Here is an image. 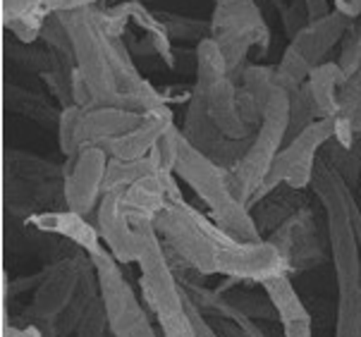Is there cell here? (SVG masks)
I'll list each match as a JSON object with an SVG mask.
<instances>
[{
  "label": "cell",
  "mask_w": 361,
  "mask_h": 337,
  "mask_svg": "<svg viewBox=\"0 0 361 337\" xmlns=\"http://www.w3.org/2000/svg\"><path fill=\"white\" fill-rule=\"evenodd\" d=\"M154 228L177 273L223 275L235 283H266L290 273L285 254L271 240L240 242L220 225L189 206L185 199L170 201L158 213Z\"/></svg>",
  "instance_id": "1"
},
{
  "label": "cell",
  "mask_w": 361,
  "mask_h": 337,
  "mask_svg": "<svg viewBox=\"0 0 361 337\" xmlns=\"http://www.w3.org/2000/svg\"><path fill=\"white\" fill-rule=\"evenodd\" d=\"M70 32L75 65L94 98V108L115 106L137 110V98L146 79L139 75L122 36L103 27L99 8L58 12Z\"/></svg>",
  "instance_id": "2"
},
{
  "label": "cell",
  "mask_w": 361,
  "mask_h": 337,
  "mask_svg": "<svg viewBox=\"0 0 361 337\" xmlns=\"http://www.w3.org/2000/svg\"><path fill=\"white\" fill-rule=\"evenodd\" d=\"M175 175L192 187V192L204 201L208 208V218L230 232L240 242H263L261 230L256 225L254 213L247 204H242L230 187V170L220 168L206 158L199 149L180 137V153H177Z\"/></svg>",
  "instance_id": "3"
},
{
  "label": "cell",
  "mask_w": 361,
  "mask_h": 337,
  "mask_svg": "<svg viewBox=\"0 0 361 337\" xmlns=\"http://www.w3.org/2000/svg\"><path fill=\"white\" fill-rule=\"evenodd\" d=\"M3 204L15 218H32L65 206V170L27 151L3 153Z\"/></svg>",
  "instance_id": "4"
},
{
  "label": "cell",
  "mask_w": 361,
  "mask_h": 337,
  "mask_svg": "<svg viewBox=\"0 0 361 337\" xmlns=\"http://www.w3.org/2000/svg\"><path fill=\"white\" fill-rule=\"evenodd\" d=\"M287 127H290V94L275 87L266 108H263V120L252 144H249L242 161L237 163V168L230 173V187L242 204L252 206L256 194L261 192L275 158L287 144Z\"/></svg>",
  "instance_id": "5"
},
{
  "label": "cell",
  "mask_w": 361,
  "mask_h": 337,
  "mask_svg": "<svg viewBox=\"0 0 361 337\" xmlns=\"http://www.w3.org/2000/svg\"><path fill=\"white\" fill-rule=\"evenodd\" d=\"M208 22L211 39L223 51L230 77L240 82L249 51L259 48L266 53L271 46V29L263 20L261 8L256 0H213V15Z\"/></svg>",
  "instance_id": "6"
},
{
  "label": "cell",
  "mask_w": 361,
  "mask_h": 337,
  "mask_svg": "<svg viewBox=\"0 0 361 337\" xmlns=\"http://www.w3.org/2000/svg\"><path fill=\"white\" fill-rule=\"evenodd\" d=\"M350 27L352 20H347L338 10H330L326 17L311 22L290 41L280 63L275 65V84L285 91L302 89L311 70L328 63V53L342 44Z\"/></svg>",
  "instance_id": "7"
},
{
  "label": "cell",
  "mask_w": 361,
  "mask_h": 337,
  "mask_svg": "<svg viewBox=\"0 0 361 337\" xmlns=\"http://www.w3.org/2000/svg\"><path fill=\"white\" fill-rule=\"evenodd\" d=\"M99 294L108 316V328L113 337H158L149 314L142 306L144 299L137 297L132 283L122 273V263L103 247L91 254Z\"/></svg>",
  "instance_id": "8"
},
{
  "label": "cell",
  "mask_w": 361,
  "mask_h": 337,
  "mask_svg": "<svg viewBox=\"0 0 361 337\" xmlns=\"http://www.w3.org/2000/svg\"><path fill=\"white\" fill-rule=\"evenodd\" d=\"M333 137H335V118L311 122L307 130L299 132L295 139H290L283 146V151L278 153L261 192L256 194V199L252 201L249 208H254L259 201L268 199L280 185L290 187L292 192H302V189L311 187L318 165V151L333 142Z\"/></svg>",
  "instance_id": "9"
},
{
  "label": "cell",
  "mask_w": 361,
  "mask_h": 337,
  "mask_svg": "<svg viewBox=\"0 0 361 337\" xmlns=\"http://www.w3.org/2000/svg\"><path fill=\"white\" fill-rule=\"evenodd\" d=\"M91 273H94L91 256H82V251H77L72 256H63L60 261L51 263L41 273L32 304L24 311L29 323L44 328L55 323L58 318H63L70 311V306L75 304L84 280Z\"/></svg>",
  "instance_id": "10"
},
{
  "label": "cell",
  "mask_w": 361,
  "mask_h": 337,
  "mask_svg": "<svg viewBox=\"0 0 361 337\" xmlns=\"http://www.w3.org/2000/svg\"><path fill=\"white\" fill-rule=\"evenodd\" d=\"M137 266H139V290H142V299L149 306L151 314L156 318H163L185 309L187 306L185 290H182L175 266L170 263L168 254H165L163 242L156 230L149 237V244H146Z\"/></svg>",
  "instance_id": "11"
},
{
  "label": "cell",
  "mask_w": 361,
  "mask_h": 337,
  "mask_svg": "<svg viewBox=\"0 0 361 337\" xmlns=\"http://www.w3.org/2000/svg\"><path fill=\"white\" fill-rule=\"evenodd\" d=\"M96 228H99L101 242L110 254L115 256V261H120L122 266L127 263H139L142 259L149 237L154 235V223H144L139 228L132 225L130 211H127L125 201H122V192L106 194L96 211Z\"/></svg>",
  "instance_id": "12"
},
{
  "label": "cell",
  "mask_w": 361,
  "mask_h": 337,
  "mask_svg": "<svg viewBox=\"0 0 361 337\" xmlns=\"http://www.w3.org/2000/svg\"><path fill=\"white\" fill-rule=\"evenodd\" d=\"M110 156L101 146H89L77 156L67 158L65 170V208L89 218L99 211L101 199L106 196V173Z\"/></svg>",
  "instance_id": "13"
},
{
  "label": "cell",
  "mask_w": 361,
  "mask_h": 337,
  "mask_svg": "<svg viewBox=\"0 0 361 337\" xmlns=\"http://www.w3.org/2000/svg\"><path fill=\"white\" fill-rule=\"evenodd\" d=\"M182 134L194 149H199L206 158H211L213 163L220 165L225 170H235L237 163L244 158L252 139H244V142H235V139L225 137L218 130V125L211 120L206 110L204 98L192 91V98L187 101L185 108V122H182Z\"/></svg>",
  "instance_id": "14"
},
{
  "label": "cell",
  "mask_w": 361,
  "mask_h": 337,
  "mask_svg": "<svg viewBox=\"0 0 361 337\" xmlns=\"http://www.w3.org/2000/svg\"><path fill=\"white\" fill-rule=\"evenodd\" d=\"M268 240L285 254L290 273L311 268L323 259V244L316 237V223L309 208H297Z\"/></svg>",
  "instance_id": "15"
},
{
  "label": "cell",
  "mask_w": 361,
  "mask_h": 337,
  "mask_svg": "<svg viewBox=\"0 0 361 337\" xmlns=\"http://www.w3.org/2000/svg\"><path fill=\"white\" fill-rule=\"evenodd\" d=\"M175 127V113L168 108L146 113L142 125H137L134 130L122 134L118 139L101 144V149L108 153L113 161H142L149 158V153L154 151V146Z\"/></svg>",
  "instance_id": "16"
},
{
  "label": "cell",
  "mask_w": 361,
  "mask_h": 337,
  "mask_svg": "<svg viewBox=\"0 0 361 337\" xmlns=\"http://www.w3.org/2000/svg\"><path fill=\"white\" fill-rule=\"evenodd\" d=\"M194 94H197V91H194ZM199 96L204 98L208 115H211V120L216 122L218 130L223 132L225 137L235 139V142H244V139H252L256 134L252 127L244 122L240 113V84L232 77H223L220 82H216L211 89Z\"/></svg>",
  "instance_id": "17"
},
{
  "label": "cell",
  "mask_w": 361,
  "mask_h": 337,
  "mask_svg": "<svg viewBox=\"0 0 361 337\" xmlns=\"http://www.w3.org/2000/svg\"><path fill=\"white\" fill-rule=\"evenodd\" d=\"M24 225H27V228L39 230V232H48V235H58V237H63V240H70L79 251H84L87 256L103 249L99 228L91 225L89 220L84 216H79V213L67 211V208L36 213V216L24 220Z\"/></svg>",
  "instance_id": "18"
},
{
  "label": "cell",
  "mask_w": 361,
  "mask_h": 337,
  "mask_svg": "<svg viewBox=\"0 0 361 337\" xmlns=\"http://www.w3.org/2000/svg\"><path fill=\"white\" fill-rule=\"evenodd\" d=\"M146 113L130 108H115V106H99L89 108L82 115V132H79V151L89 149V146H101L118 139L122 134L142 125Z\"/></svg>",
  "instance_id": "19"
},
{
  "label": "cell",
  "mask_w": 361,
  "mask_h": 337,
  "mask_svg": "<svg viewBox=\"0 0 361 337\" xmlns=\"http://www.w3.org/2000/svg\"><path fill=\"white\" fill-rule=\"evenodd\" d=\"M347 82V75L338 63H323L311 70L307 84L302 87L311 113L316 120H333L340 110V89Z\"/></svg>",
  "instance_id": "20"
},
{
  "label": "cell",
  "mask_w": 361,
  "mask_h": 337,
  "mask_svg": "<svg viewBox=\"0 0 361 337\" xmlns=\"http://www.w3.org/2000/svg\"><path fill=\"white\" fill-rule=\"evenodd\" d=\"M3 106L10 113L24 115V118L39 122L46 127H58L60 122V110L53 106L44 94L22 89L12 82H3Z\"/></svg>",
  "instance_id": "21"
},
{
  "label": "cell",
  "mask_w": 361,
  "mask_h": 337,
  "mask_svg": "<svg viewBox=\"0 0 361 337\" xmlns=\"http://www.w3.org/2000/svg\"><path fill=\"white\" fill-rule=\"evenodd\" d=\"M261 290H263V294H266L268 304H271V309L278 314L283 326L285 323H295V321H304V318H311L309 309L304 306L302 297H299L295 285H292L290 273L275 275V278L261 283Z\"/></svg>",
  "instance_id": "22"
},
{
  "label": "cell",
  "mask_w": 361,
  "mask_h": 337,
  "mask_svg": "<svg viewBox=\"0 0 361 337\" xmlns=\"http://www.w3.org/2000/svg\"><path fill=\"white\" fill-rule=\"evenodd\" d=\"M194 53H197V75H194L197 82H194L192 89L197 91V94H204V91H208L223 77H230L225 55L211 36H206L204 41H199Z\"/></svg>",
  "instance_id": "23"
},
{
  "label": "cell",
  "mask_w": 361,
  "mask_h": 337,
  "mask_svg": "<svg viewBox=\"0 0 361 337\" xmlns=\"http://www.w3.org/2000/svg\"><path fill=\"white\" fill-rule=\"evenodd\" d=\"M158 173L156 165L149 161V158H142V161H113L110 158L108 163V173H106V194L113 192H125L132 185L142 182L144 177Z\"/></svg>",
  "instance_id": "24"
},
{
  "label": "cell",
  "mask_w": 361,
  "mask_h": 337,
  "mask_svg": "<svg viewBox=\"0 0 361 337\" xmlns=\"http://www.w3.org/2000/svg\"><path fill=\"white\" fill-rule=\"evenodd\" d=\"M3 51H5V58L12 60L17 67H22V70H27V72H34V75H39V77H44L53 65V53L48 51V48H34V46L20 44V41L5 39Z\"/></svg>",
  "instance_id": "25"
},
{
  "label": "cell",
  "mask_w": 361,
  "mask_h": 337,
  "mask_svg": "<svg viewBox=\"0 0 361 337\" xmlns=\"http://www.w3.org/2000/svg\"><path fill=\"white\" fill-rule=\"evenodd\" d=\"M328 163L333 165V170L342 180L347 182L352 189L359 187V175H361V139L352 149H345L338 142L328 144Z\"/></svg>",
  "instance_id": "26"
},
{
  "label": "cell",
  "mask_w": 361,
  "mask_h": 337,
  "mask_svg": "<svg viewBox=\"0 0 361 337\" xmlns=\"http://www.w3.org/2000/svg\"><path fill=\"white\" fill-rule=\"evenodd\" d=\"M158 20L163 22L165 32L170 34V39L175 41H204L206 36H211V22L204 20H192L185 15H173V12H156Z\"/></svg>",
  "instance_id": "27"
},
{
  "label": "cell",
  "mask_w": 361,
  "mask_h": 337,
  "mask_svg": "<svg viewBox=\"0 0 361 337\" xmlns=\"http://www.w3.org/2000/svg\"><path fill=\"white\" fill-rule=\"evenodd\" d=\"M82 115H84V108H79V106L60 108V122H58V127H55V130H58L60 151H63L67 158H72V156H77V153H79Z\"/></svg>",
  "instance_id": "28"
},
{
  "label": "cell",
  "mask_w": 361,
  "mask_h": 337,
  "mask_svg": "<svg viewBox=\"0 0 361 337\" xmlns=\"http://www.w3.org/2000/svg\"><path fill=\"white\" fill-rule=\"evenodd\" d=\"M41 41L46 44L48 51L60 53V55H65V58H72V60H75V48H72L70 32H67L65 22L60 20L58 12H53V15L46 20L44 32H41Z\"/></svg>",
  "instance_id": "29"
},
{
  "label": "cell",
  "mask_w": 361,
  "mask_h": 337,
  "mask_svg": "<svg viewBox=\"0 0 361 337\" xmlns=\"http://www.w3.org/2000/svg\"><path fill=\"white\" fill-rule=\"evenodd\" d=\"M338 65L347 77H354L361 70V20L352 22V27L347 29L345 39L340 44Z\"/></svg>",
  "instance_id": "30"
},
{
  "label": "cell",
  "mask_w": 361,
  "mask_h": 337,
  "mask_svg": "<svg viewBox=\"0 0 361 337\" xmlns=\"http://www.w3.org/2000/svg\"><path fill=\"white\" fill-rule=\"evenodd\" d=\"M51 15H27V17H15V20H5L3 29L12 34V39L20 41V44L34 46L41 39L44 32V24Z\"/></svg>",
  "instance_id": "31"
},
{
  "label": "cell",
  "mask_w": 361,
  "mask_h": 337,
  "mask_svg": "<svg viewBox=\"0 0 361 337\" xmlns=\"http://www.w3.org/2000/svg\"><path fill=\"white\" fill-rule=\"evenodd\" d=\"M180 137H182V130L173 127V130L154 146V151L149 153V161L156 165L158 173H175L177 153H180Z\"/></svg>",
  "instance_id": "32"
},
{
  "label": "cell",
  "mask_w": 361,
  "mask_h": 337,
  "mask_svg": "<svg viewBox=\"0 0 361 337\" xmlns=\"http://www.w3.org/2000/svg\"><path fill=\"white\" fill-rule=\"evenodd\" d=\"M287 94H290V127H287V142H290L299 132L307 130L311 122H316V118L311 113V106L302 89L287 91Z\"/></svg>",
  "instance_id": "33"
},
{
  "label": "cell",
  "mask_w": 361,
  "mask_h": 337,
  "mask_svg": "<svg viewBox=\"0 0 361 337\" xmlns=\"http://www.w3.org/2000/svg\"><path fill=\"white\" fill-rule=\"evenodd\" d=\"M110 333L108 328V316H106V309H103V302H101V294L94 299V304L89 306V311L84 314L82 323L77 326L75 335L77 337H106Z\"/></svg>",
  "instance_id": "34"
},
{
  "label": "cell",
  "mask_w": 361,
  "mask_h": 337,
  "mask_svg": "<svg viewBox=\"0 0 361 337\" xmlns=\"http://www.w3.org/2000/svg\"><path fill=\"white\" fill-rule=\"evenodd\" d=\"M58 0H0L3 5V22L27 15H53Z\"/></svg>",
  "instance_id": "35"
},
{
  "label": "cell",
  "mask_w": 361,
  "mask_h": 337,
  "mask_svg": "<svg viewBox=\"0 0 361 337\" xmlns=\"http://www.w3.org/2000/svg\"><path fill=\"white\" fill-rule=\"evenodd\" d=\"M280 20H283V29H285L287 39L292 41L302 29H307L311 24L307 0H292V3H287L285 8L280 10Z\"/></svg>",
  "instance_id": "36"
},
{
  "label": "cell",
  "mask_w": 361,
  "mask_h": 337,
  "mask_svg": "<svg viewBox=\"0 0 361 337\" xmlns=\"http://www.w3.org/2000/svg\"><path fill=\"white\" fill-rule=\"evenodd\" d=\"M156 323L158 330H161V337H197L192 318L187 314V306L182 311H175V314L156 318Z\"/></svg>",
  "instance_id": "37"
},
{
  "label": "cell",
  "mask_w": 361,
  "mask_h": 337,
  "mask_svg": "<svg viewBox=\"0 0 361 337\" xmlns=\"http://www.w3.org/2000/svg\"><path fill=\"white\" fill-rule=\"evenodd\" d=\"M185 302H187V314H189V318H192V326H194V333H197V337H220L216 333V328L208 323V318L201 314L197 306H194V302L187 297V294H185Z\"/></svg>",
  "instance_id": "38"
},
{
  "label": "cell",
  "mask_w": 361,
  "mask_h": 337,
  "mask_svg": "<svg viewBox=\"0 0 361 337\" xmlns=\"http://www.w3.org/2000/svg\"><path fill=\"white\" fill-rule=\"evenodd\" d=\"M3 337H46L44 333H41L39 326H34V323H29V326L24 328H17L12 326V321L3 323Z\"/></svg>",
  "instance_id": "39"
},
{
  "label": "cell",
  "mask_w": 361,
  "mask_h": 337,
  "mask_svg": "<svg viewBox=\"0 0 361 337\" xmlns=\"http://www.w3.org/2000/svg\"><path fill=\"white\" fill-rule=\"evenodd\" d=\"M283 337H314V330H311V318H304V321H295V323H285Z\"/></svg>",
  "instance_id": "40"
},
{
  "label": "cell",
  "mask_w": 361,
  "mask_h": 337,
  "mask_svg": "<svg viewBox=\"0 0 361 337\" xmlns=\"http://www.w3.org/2000/svg\"><path fill=\"white\" fill-rule=\"evenodd\" d=\"M335 10L352 22L361 20V0H335Z\"/></svg>",
  "instance_id": "41"
},
{
  "label": "cell",
  "mask_w": 361,
  "mask_h": 337,
  "mask_svg": "<svg viewBox=\"0 0 361 337\" xmlns=\"http://www.w3.org/2000/svg\"><path fill=\"white\" fill-rule=\"evenodd\" d=\"M96 3H101V0H58V3H55V12L82 10V8H96Z\"/></svg>",
  "instance_id": "42"
},
{
  "label": "cell",
  "mask_w": 361,
  "mask_h": 337,
  "mask_svg": "<svg viewBox=\"0 0 361 337\" xmlns=\"http://www.w3.org/2000/svg\"><path fill=\"white\" fill-rule=\"evenodd\" d=\"M307 8H309L311 22H314V20H321V17L328 15V12H330V3H328V0H307Z\"/></svg>",
  "instance_id": "43"
},
{
  "label": "cell",
  "mask_w": 361,
  "mask_h": 337,
  "mask_svg": "<svg viewBox=\"0 0 361 337\" xmlns=\"http://www.w3.org/2000/svg\"><path fill=\"white\" fill-rule=\"evenodd\" d=\"M357 204H359V211H361V175H359V187H357Z\"/></svg>",
  "instance_id": "44"
}]
</instances>
